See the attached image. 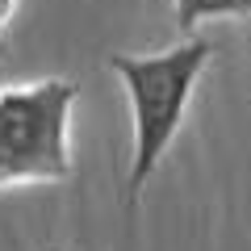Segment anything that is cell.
<instances>
[{
	"label": "cell",
	"mask_w": 251,
	"mask_h": 251,
	"mask_svg": "<svg viewBox=\"0 0 251 251\" xmlns=\"http://www.w3.org/2000/svg\"><path fill=\"white\" fill-rule=\"evenodd\" d=\"M214 54H218L214 38L184 34L168 50H151V54L113 50L105 59V67L122 80L126 105H130V176H126V205L130 209L143 201L155 168L172 151L188 117V105H193V92H197Z\"/></svg>",
	"instance_id": "6da1fadb"
},
{
	"label": "cell",
	"mask_w": 251,
	"mask_h": 251,
	"mask_svg": "<svg viewBox=\"0 0 251 251\" xmlns=\"http://www.w3.org/2000/svg\"><path fill=\"white\" fill-rule=\"evenodd\" d=\"M80 84L46 75L0 88V188L72 176V109Z\"/></svg>",
	"instance_id": "7a4b0ae2"
},
{
	"label": "cell",
	"mask_w": 251,
	"mask_h": 251,
	"mask_svg": "<svg viewBox=\"0 0 251 251\" xmlns=\"http://www.w3.org/2000/svg\"><path fill=\"white\" fill-rule=\"evenodd\" d=\"M172 17L180 34H197L205 21H239L251 17V0H172Z\"/></svg>",
	"instance_id": "3957f363"
},
{
	"label": "cell",
	"mask_w": 251,
	"mask_h": 251,
	"mask_svg": "<svg viewBox=\"0 0 251 251\" xmlns=\"http://www.w3.org/2000/svg\"><path fill=\"white\" fill-rule=\"evenodd\" d=\"M13 9H17V0H0V29H4V21L13 17Z\"/></svg>",
	"instance_id": "277c9868"
},
{
	"label": "cell",
	"mask_w": 251,
	"mask_h": 251,
	"mask_svg": "<svg viewBox=\"0 0 251 251\" xmlns=\"http://www.w3.org/2000/svg\"><path fill=\"white\" fill-rule=\"evenodd\" d=\"M4 54H9V42H4V34H0V59H4Z\"/></svg>",
	"instance_id": "5b68a950"
}]
</instances>
